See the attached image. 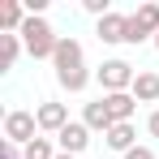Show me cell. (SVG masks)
<instances>
[{"instance_id":"obj_1","label":"cell","mask_w":159,"mask_h":159,"mask_svg":"<svg viewBox=\"0 0 159 159\" xmlns=\"http://www.w3.org/2000/svg\"><path fill=\"white\" fill-rule=\"evenodd\" d=\"M22 39H26V52L34 56V60H52L56 56V30L43 22V17H26V26H22Z\"/></svg>"},{"instance_id":"obj_2","label":"cell","mask_w":159,"mask_h":159,"mask_svg":"<svg viewBox=\"0 0 159 159\" xmlns=\"http://www.w3.org/2000/svg\"><path fill=\"white\" fill-rule=\"evenodd\" d=\"M95 78L103 86V95H120V90H133V78H138V73H133L129 60H103Z\"/></svg>"},{"instance_id":"obj_3","label":"cell","mask_w":159,"mask_h":159,"mask_svg":"<svg viewBox=\"0 0 159 159\" xmlns=\"http://www.w3.org/2000/svg\"><path fill=\"white\" fill-rule=\"evenodd\" d=\"M34 129H39V116L34 112H9L4 116V142H13V146H30Z\"/></svg>"},{"instance_id":"obj_4","label":"cell","mask_w":159,"mask_h":159,"mask_svg":"<svg viewBox=\"0 0 159 159\" xmlns=\"http://www.w3.org/2000/svg\"><path fill=\"white\" fill-rule=\"evenodd\" d=\"M146 34H159V4H138V13H129V43H142Z\"/></svg>"},{"instance_id":"obj_5","label":"cell","mask_w":159,"mask_h":159,"mask_svg":"<svg viewBox=\"0 0 159 159\" xmlns=\"http://www.w3.org/2000/svg\"><path fill=\"white\" fill-rule=\"evenodd\" d=\"M56 142H60V155H82V151L90 146V129H86L82 120H69L65 129L56 133Z\"/></svg>"},{"instance_id":"obj_6","label":"cell","mask_w":159,"mask_h":159,"mask_svg":"<svg viewBox=\"0 0 159 159\" xmlns=\"http://www.w3.org/2000/svg\"><path fill=\"white\" fill-rule=\"evenodd\" d=\"M99 39H103V43H129V17H125V13L99 17Z\"/></svg>"},{"instance_id":"obj_7","label":"cell","mask_w":159,"mask_h":159,"mask_svg":"<svg viewBox=\"0 0 159 159\" xmlns=\"http://www.w3.org/2000/svg\"><path fill=\"white\" fill-rule=\"evenodd\" d=\"M52 65H56V73H65V69H78V65H82V43H78V39H60V43H56Z\"/></svg>"},{"instance_id":"obj_8","label":"cell","mask_w":159,"mask_h":159,"mask_svg":"<svg viewBox=\"0 0 159 159\" xmlns=\"http://www.w3.org/2000/svg\"><path fill=\"white\" fill-rule=\"evenodd\" d=\"M34 116H39V129H48V133H60L65 125H69V112H65V103H43Z\"/></svg>"},{"instance_id":"obj_9","label":"cell","mask_w":159,"mask_h":159,"mask_svg":"<svg viewBox=\"0 0 159 159\" xmlns=\"http://www.w3.org/2000/svg\"><path fill=\"white\" fill-rule=\"evenodd\" d=\"M0 26H4V34H22V26H26V4L4 0V4H0Z\"/></svg>"},{"instance_id":"obj_10","label":"cell","mask_w":159,"mask_h":159,"mask_svg":"<svg viewBox=\"0 0 159 159\" xmlns=\"http://www.w3.org/2000/svg\"><path fill=\"white\" fill-rule=\"evenodd\" d=\"M103 103H107V112H112V120L116 125H129V116H133V99L129 90H120V95H103Z\"/></svg>"},{"instance_id":"obj_11","label":"cell","mask_w":159,"mask_h":159,"mask_svg":"<svg viewBox=\"0 0 159 159\" xmlns=\"http://www.w3.org/2000/svg\"><path fill=\"white\" fill-rule=\"evenodd\" d=\"M82 125H86V129H112V125H116V120H112V112H107V103L103 99H99V103H86V116H82Z\"/></svg>"},{"instance_id":"obj_12","label":"cell","mask_w":159,"mask_h":159,"mask_svg":"<svg viewBox=\"0 0 159 159\" xmlns=\"http://www.w3.org/2000/svg\"><path fill=\"white\" fill-rule=\"evenodd\" d=\"M129 95H133V99H142V103H155V99H159V78H155V73H138Z\"/></svg>"},{"instance_id":"obj_13","label":"cell","mask_w":159,"mask_h":159,"mask_svg":"<svg viewBox=\"0 0 159 159\" xmlns=\"http://www.w3.org/2000/svg\"><path fill=\"white\" fill-rule=\"evenodd\" d=\"M103 138H107V146H112V151H120V155L133 151V125H112Z\"/></svg>"},{"instance_id":"obj_14","label":"cell","mask_w":159,"mask_h":159,"mask_svg":"<svg viewBox=\"0 0 159 159\" xmlns=\"http://www.w3.org/2000/svg\"><path fill=\"white\" fill-rule=\"evenodd\" d=\"M56 78H60V86H65V90H86L90 73H86V65H78V69H65V73H56Z\"/></svg>"},{"instance_id":"obj_15","label":"cell","mask_w":159,"mask_h":159,"mask_svg":"<svg viewBox=\"0 0 159 159\" xmlns=\"http://www.w3.org/2000/svg\"><path fill=\"white\" fill-rule=\"evenodd\" d=\"M26 159H56V151H52V138H34L26 151H22Z\"/></svg>"},{"instance_id":"obj_16","label":"cell","mask_w":159,"mask_h":159,"mask_svg":"<svg viewBox=\"0 0 159 159\" xmlns=\"http://www.w3.org/2000/svg\"><path fill=\"white\" fill-rule=\"evenodd\" d=\"M0 39H4V69H9L17 60V52H22V43H17V34H0Z\"/></svg>"},{"instance_id":"obj_17","label":"cell","mask_w":159,"mask_h":159,"mask_svg":"<svg viewBox=\"0 0 159 159\" xmlns=\"http://www.w3.org/2000/svg\"><path fill=\"white\" fill-rule=\"evenodd\" d=\"M82 4H86V13H99V17L112 13V9H107V0H82Z\"/></svg>"},{"instance_id":"obj_18","label":"cell","mask_w":159,"mask_h":159,"mask_svg":"<svg viewBox=\"0 0 159 159\" xmlns=\"http://www.w3.org/2000/svg\"><path fill=\"white\" fill-rule=\"evenodd\" d=\"M125 159H155V151L151 146H133V151H125Z\"/></svg>"},{"instance_id":"obj_19","label":"cell","mask_w":159,"mask_h":159,"mask_svg":"<svg viewBox=\"0 0 159 159\" xmlns=\"http://www.w3.org/2000/svg\"><path fill=\"white\" fill-rule=\"evenodd\" d=\"M4 159H26V155H22V151H17L13 142H4Z\"/></svg>"},{"instance_id":"obj_20","label":"cell","mask_w":159,"mask_h":159,"mask_svg":"<svg viewBox=\"0 0 159 159\" xmlns=\"http://www.w3.org/2000/svg\"><path fill=\"white\" fill-rule=\"evenodd\" d=\"M146 129H151V133L159 138V112H151V120H146Z\"/></svg>"},{"instance_id":"obj_21","label":"cell","mask_w":159,"mask_h":159,"mask_svg":"<svg viewBox=\"0 0 159 159\" xmlns=\"http://www.w3.org/2000/svg\"><path fill=\"white\" fill-rule=\"evenodd\" d=\"M56 159H78V155H56Z\"/></svg>"},{"instance_id":"obj_22","label":"cell","mask_w":159,"mask_h":159,"mask_svg":"<svg viewBox=\"0 0 159 159\" xmlns=\"http://www.w3.org/2000/svg\"><path fill=\"white\" fill-rule=\"evenodd\" d=\"M155 48H159V34H155Z\"/></svg>"}]
</instances>
